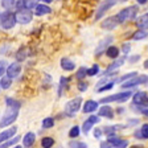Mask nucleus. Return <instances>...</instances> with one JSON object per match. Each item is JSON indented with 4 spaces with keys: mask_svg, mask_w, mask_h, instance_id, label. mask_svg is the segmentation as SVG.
Segmentation results:
<instances>
[{
    "mask_svg": "<svg viewBox=\"0 0 148 148\" xmlns=\"http://www.w3.org/2000/svg\"><path fill=\"white\" fill-rule=\"evenodd\" d=\"M70 148H86V144L85 143H79V142H71Z\"/></svg>",
    "mask_w": 148,
    "mask_h": 148,
    "instance_id": "4c0bfd02",
    "label": "nucleus"
},
{
    "mask_svg": "<svg viewBox=\"0 0 148 148\" xmlns=\"http://www.w3.org/2000/svg\"><path fill=\"white\" fill-rule=\"evenodd\" d=\"M99 115L111 119V118L114 116V112H112V108L111 107H108V106H103L102 108H99Z\"/></svg>",
    "mask_w": 148,
    "mask_h": 148,
    "instance_id": "f3484780",
    "label": "nucleus"
},
{
    "mask_svg": "<svg viewBox=\"0 0 148 148\" xmlns=\"http://www.w3.org/2000/svg\"><path fill=\"white\" fill-rule=\"evenodd\" d=\"M66 83H68V79L65 77H62L61 78V81H60V94L62 92V90H64V87L66 86Z\"/></svg>",
    "mask_w": 148,
    "mask_h": 148,
    "instance_id": "58836bf2",
    "label": "nucleus"
},
{
    "mask_svg": "<svg viewBox=\"0 0 148 148\" xmlns=\"http://www.w3.org/2000/svg\"><path fill=\"white\" fill-rule=\"evenodd\" d=\"M123 52L124 53H128L130 52V45H128V44H124V45H123Z\"/></svg>",
    "mask_w": 148,
    "mask_h": 148,
    "instance_id": "a18cd8bd",
    "label": "nucleus"
},
{
    "mask_svg": "<svg viewBox=\"0 0 148 148\" xmlns=\"http://www.w3.org/2000/svg\"><path fill=\"white\" fill-rule=\"evenodd\" d=\"M139 60V56H136V57H132V58H131V62H134V61H138Z\"/></svg>",
    "mask_w": 148,
    "mask_h": 148,
    "instance_id": "de8ad7c7",
    "label": "nucleus"
},
{
    "mask_svg": "<svg viewBox=\"0 0 148 148\" xmlns=\"http://www.w3.org/2000/svg\"><path fill=\"white\" fill-rule=\"evenodd\" d=\"M147 21H148V16L147 15H143L142 17L138 20V27L140 28V29L147 31Z\"/></svg>",
    "mask_w": 148,
    "mask_h": 148,
    "instance_id": "4be33fe9",
    "label": "nucleus"
},
{
    "mask_svg": "<svg viewBox=\"0 0 148 148\" xmlns=\"http://www.w3.org/2000/svg\"><path fill=\"white\" fill-rule=\"evenodd\" d=\"M5 69H7V64H5V61H0V77H1V75L4 74Z\"/></svg>",
    "mask_w": 148,
    "mask_h": 148,
    "instance_id": "ea45409f",
    "label": "nucleus"
},
{
    "mask_svg": "<svg viewBox=\"0 0 148 148\" xmlns=\"http://www.w3.org/2000/svg\"><path fill=\"white\" fill-rule=\"evenodd\" d=\"M78 89H79L81 91H85V90L87 89V83L86 82H79L78 83Z\"/></svg>",
    "mask_w": 148,
    "mask_h": 148,
    "instance_id": "79ce46f5",
    "label": "nucleus"
},
{
    "mask_svg": "<svg viewBox=\"0 0 148 148\" xmlns=\"http://www.w3.org/2000/svg\"><path fill=\"white\" fill-rule=\"evenodd\" d=\"M86 74H87V69H86V68H81L79 70L77 71V74H75V77H77L78 79H82V78L86 77Z\"/></svg>",
    "mask_w": 148,
    "mask_h": 148,
    "instance_id": "7c9ffc66",
    "label": "nucleus"
},
{
    "mask_svg": "<svg viewBox=\"0 0 148 148\" xmlns=\"http://www.w3.org/2000/svg\"><path fill=\"white\" fill-rule=\"evenodd\" d=\"M34 13H36L37 16L48 15V13H50V8L48 5H45V4H36V7H34Z\"/></svg>",
    "mask_w": 148,
    "mask_h": 148,
    "instance_id": "f8f14e48",
    "label": "nucleus"
},
{
    "mask_svg": "<svg viewBox=\"0 0 148 148\" xmlns=\"http://www.w3.org/2000/svg\"><path fill=\"white\" fill-rule=\"evenodd\" d=\"M18 140H20V136H16V138H13V139H11V140H8V142H5L4 144H1L0 148H8V147H11V145L16 144Z\"/></svg>",
    "mask_w": 148,
    "mask_h": 148,
    "instance_id": "393cba45",
    "label": "nucleus"
},
{
    "mask_svg": "<svg viewBox=\"0 0 148 148\" xmlns=\"http://www.w3.org/2000/svg\"><path fill=\"white\" fill-rule=\"evenodd\" d=\"M136 13H138V8H136V7H128V8L122 9L115 17H116L118 23L120 24V23H124V21H127V20L135 18Z\"/></svg>",
    "mask_w": 148,
    "mask_h": 148,
    "instance_id": "f257e3e1",
    "label": "nucleus"
},
{
    "mask_svg": "<svg viewBox=\"0 0 148 148\" xmlns=\"http://www.w3.org/2000/svg\"><path fill=\"white\" fill-rule=\"evenodd\" d=\"M54 126V120H53V118H46V119H44L42 122V127L44 128H50V127Z\"/></svg>",
    "mask_w": 148,
    "mask_h": 148,
    "instance_id": "c85d7f7f",
    "label": "nucleus"
},
{
    "mask_svg": "<svg viewBox=\"0 0 148 148\" xmlns=\"http://www.w3.org/2000/svg\"><path fill=\"white\" fill-rule=\"evenodd\" d=\"M11 83H12V78L4 77L3 79H1V82H0V87H3V89H8V87L11 86Z\"/></svg>",
    "mask_w": 148,
    "mask_h": 148,
    "instance_id": "a878e982",
    "label": "nucleus"
},
{
    "mask_svg": "<svg viewBox=\"0 0 148 148\" xmlns=\"http://www.w3.org/2000/svg\"><path fill=\"white\" fill-rule=\"evenodd\" d=\"M94 135H95V138H99V136L102 135V130L101 128H95V132H94Z\"/></svg>",
    "mask_w": 148,
    "mask_h": 148,
    "instance_id": "c03bdc74",
    "label": "nucleus"
},
{
    "mask_svg": "<svg viewBox=\"0 0 148 148\" xmlns=\"http://www.w3.org/2000/svg\"><path fill=\"white\" fill-rule=\"evenodd\" d=\"M0 24L4 29H11L15 27L16 24V17L15 13H12L11 11H5L3 15H0Z\"/></svg>",
    "mask_w": 148,
    "mask_h": 148,
    "instance_id": "f03ea898",
    "label": "nucleus"
},
{
    "mask_svg": "<svg viewBox=\"0 0 148 148\" xmlns=\"http://www.w3.org/2000/svg\"><path fill=\"white\" fill-rule=\"evenodd\" d=\"M138 3H140V4H145V3H147V0H138Z\"/></svg>",
    "mask_w": 148,
    "mask_h": 148,
    "instance_id": "09e8293b",
    "label": "nucleus"
},
{
    "mask_svg": "<svg viewBox=\"0 0 148 148\" xmlns=\"http://www.w3.org/2000/svg\"><path fill=\"white\" fill-rule=\"evenodd\" d=\"M98 70H99L98 65H92L90 69H87V74H89V75H95V74L98 73Z\"/></svg>",
    "mask_w": 148,
    "mask_h": 148,
    "instance_id": "c9c22d12",
    "label": "nucleus"
},
{
    "mask_svg": "<svg viewBox=\"0 0 148 148\" xmlns=\"http://www.w3.org/2000/svg\"><path fill=\"white\" fill-rule=\"evenodd\" d=\"M134 103H136V105H144V103H147V92H144V91L136 92L135 95H134Z\"/></svg>",
    "mask_w": 148,
    "mask_h": 148,
    "instance_id": "ddd939ff",
    "label": "nucleus"
},
{
    "mask_svg": "<svg viewBox=\"0 0 148 148\" xmlns=\"http://www.w3.org/2000/svg\"><path fill=\"white\" fill-rule=\"evenodd\" d=\"M98 108V103L95 101H87L85 105H83V112H92Z\"/></svg>",
    "mask_w": 148,
    "mask_h": 148,
    "instance_id": "2eb2a0df",
    "label": "nucleus"
},
{
    "mask_svg": "<svg viewBox=\"0 0 148 148\" xmlns=\"http://www.w3.org/2000/svg\"><path fill=\"white\" fill-rule=\"evenodd\" d=\"M27 53H28L27 49H21L20 52H17V56H16V58H17L18 61H23V60L27 58Z\"/></svg>",
    "mask_w": 148,
    "mask_h": 148,
    "instance_id": "2f4dec72",
    "label": "nucleus"
},
{
    "mask_svg": "<svg viewBox=\"0 0 148 148\" xmlns=\"http://www.w3.org/2000/svg\"><path fill=\"white\" fill-rule=\"evenodd\" d=\"M101 148H112V147H111L108 143H102V144H101Z\"/></svg>",
    "mask_w": 148,
    "mask_h": 148,
    "instance_id": "49530a36",
    "label": "nucleus"
},
{
    "mask_svg": "<svg viewBox=\"0 0 148 148\" xmlns=\"http://www.w3.org/2000/svg\"><path fill=\"white\" fill-rule=\"evenodd\" d=\"M91 127H92V123H91V122H90L89 119H87L86 122L83 123V126H82L83 132H85V134H87V132H89V131H90V130H91Z\"/></svg>",
    "mask_w": 148,
    "mask_h": 148,
    "instance_id": "72a5a7b5",
    "label": "nucleus"
},
{
    "mask_svg": "<svg viewBox=\"0 0 148 148\" xmlns=\"http://www.w3.org/2000/svg\"><path fill=\"white\" fill-rule=\"evenodd\" d=\"M36 7V0H23V8L31 9Z\"/></svg>",
    "mask_w": 148,
    "mask_h": 148,
    "instance_id": "bb28decb",
    "label": "nucleus"
},
{
    "mask_svg": "<svg viewBox=\"0 0 148 148\" xmlns=\"http://www.w3.org/2000/svg\"><path fill=\"white\" fill-rule=\"evenodd\" d=\"M61 68L64 69V70H66V71H71L74 68H75V65H74V62L71 61V60L62 58L61 60Z\"/></svg>",
    "mask_w": 148,
    "mask_h": 148,
    "instance_id": "dca6fc26",
    "label": "nucleus"
},
{
    "mask_svg": "<svg viewBox=\"0 0 148 148\" xmlns=\"http://www.w3.org/2000/svg\"><path fill=\"white\" fill-rule=\"evenodd\" d=\"M107 143L110 145H112L114 148H126L128 145V142L124 140V139H119V138H115V136H108V140Z\"/></svg>",
    "mask_w": 148,
    "mask_h": 148,
    "instance_id": "6e6552de",
    "label": "nucleus"
},
{
    "mask_svg": "<svg viewBox=\"0 0 148 148\" xmlns=\"http://www.w3.org/2000/svg\"><path fill=\"white\" fill-rule=\"evenodd\" d=\"M106 54L110 57V58H118V54H119V49L115 48V46H110L106 52Z\"/></svg>",
    "mask_w": 148,
    "mask_h": 148,
    "instance_id": "412c9836",
    "label": "nucleus"
},
{
    "mask_svg": "<svg viewBox=\"0 0 148 148\" xmlns=\"http://www.w3.org/2000/svg\"><path fill=\"white\" fill-rule=\"evenodd\" d=\"M115 4H116V0H105V1L101 4V7L98 8V12H97L95 18H97V20H99V18L102 17V15H105L106 11H107V9H110L111 7H114Z\"/></svg>",
    "mask_w": 148,
    "mask_h": 148,
    "instance_id": "0eeeda50",
    "label": "nucleus"
},
{
    "mask_svg": "<svg viewBox=\"0 0 148 148\" xmlns=\"http://www.w3.org/2000/svg\"><path fill=\"white\" fill-rule=\"evenodd\" d=\"M89 120L91 122L92 124H95V123H98V122H99V118H98V116H94V115H92V116L89 118Z\"/></svg>",
    "mask_w": 148,
    "mask_h": 148,
    "instance_id": "37998d69",
    "label": "nucleus"
},
{
    "mask_svg": "<svg viewBox=\"0 0 148 148\" xmlns=\"http://www.w3.org/2000/svg\"><path fill=\"white\" fill-rule=\"evenodd\" d=\"M81 103H82V98H74V99H71L70 102H68L66 106H65V111H66V114L68 115L75 114V112L81 108Z\"/></svg>",
    "mask_w": 148,
    "mask_h": 148,
    "instance_id": "423d86ee",
    "label": "nucleus"
},
{
    "mask_svg": "<svg viewBox=\"0 0 148 148\" xmlns=\"http://www.w3.org/2000/svg\"><path fill=\"white\" fill-rule=\"evenodd\" d=\"M114 86V81H111V82H108L107 85H103V87H99L97 91H106V90H110L111 87Z\"/></svg>",
    "mask_w": 148,
    "mask_h": 148,
    "instance_id": "e433bc0d",
    "label": "nucleus"
},
{
    "mask_svg": "<svg viewBox=\"0 0 148 148\" xmlns=\"http://www.w3.org/2000/svg\"><path fill=\"white\" fill-rule=\"evenodd\" d=\"M15 17H16V21H18L20 24H28L32 20V17H33V13L31 12V9L20 8L17 11V13L15 15Z\"/></svg>",
    "mask_w": 148,
    "mask_h": 148,
    "instance_id": "20e7f679",
    "label": "nucleus"
},
{
    "mask_svg": "<svg viewBox=\"0 0 148 148\" xmlns=\"http://www.w3.org/2000/svg\"><path fill=\"white\" fill-rule=\"evenodd\" d=\"M118 24H119V23H118L116 17H115V16H112V17L106 18L105 21L102 23V28H105V29H114Z\"/></svg>",
    "mask_w": 148,
    "mask_h": 148,
    "instance_id": "9b49d317",
    "label": "nucleus"
},
{
    "mask_svg": "<svg viewBox=\"0 0 148 148\" xmlns=\"http://www.w3.org/2000/svg\"><path fill=\"white\" fill-rule=\"evenodd\" d=\"M131 97V91H126V92H119L115 95H110L106 98H102L101 102L102 103H110V102H124Z\"/></svg>",
    "mask_w": 148,
    "mask_h": 148,
    "instance_id": "39448f33",
    "label": "nucleus"
},
{
    "mask_svg": "<svg viewBox=\"0 0 148 148\" xmlns=\"http://www.w3.org/2000/svg\"><path fill=\"white\" fill-rule=\"evenodd\" d=\"M147 82V75H140V77H136V78H130L128 82H124L123 85H122V87H132V86H136V85H139V83H144Z\"/></svg>",
    "mask_w": 148,
    "mask_h": 148,
    "instance_id": "1a4fd4ad",
    "label": "nucleus"
},
{
    "mask_svg": "<svg viewBox=\"0 0 148 148\" xmlns=\"http://www.w3.org/2000/svg\"><path fill=\"white\" fill-rule=\"evenodd\" d=\"M41 1H45V3H50L52 0H41Z\"/></svg>",
    "mask_w": 148,
    "mask_h": 148,
    "instance_id": "8fccbe9b",
    "label": "nucleus"
},
{
    "mask_svg": "<svg viewBox=\"0 0 148 148\" xmlns=\"http://www.w3.org/2000/svg\"><path fill=\"white\" fill-rule=\"evenodd\" d=\"M13 148H21V147H20V145H16V147H13Z\"/></svg>",
    "mask_w": 148,
    "mask_h": 148,
    "instance_id": "3c124183",
    "label": "nucleus"
},
{
    "mask_svg": "<svg viewBox=\"0 0 148 148\" xmlns=\"http://www.w3.org/2000/svg\"><path fill=\"white\" fill-rule=\"evenodd\" d=\"M5 70H7V77L15 78V77H17L18 74H20V71H21V66L15 62V64L9 65L8 69H5Z\"/></svg>",
    "mask_w": 148,
    "mask_h": 148,
    "instance_id": "9d476101",
    "label": "nucleus"
},
{
    "mask_svg": "<svg viewBox=\"0 0 148 148\" xmlns=\"http://www.w3.org/2000/svg\"><path fill=\"white\" fill-rule=\"evenodd\" d=\"M145 37H147V31L140 29V31H138L136 33H134L132 38L134 40H142V38H145Z\"/></svg>",
    "mask_w": 148,
    "mask_h": 148,
    "instance_id": "b1692460",
    "label": "nucleus"
},
{
    "mask_svg": "<svg viewBox=\"0 0 148 148\" xmlns=\"http://www.w3.org/2000/svg\"><path fill=\"white\" fill-rule=\"evenodd\" d=\"M122 1H126V0H122Z\"/></svg>",
    "mask_w": 148,
    "mask_h": 148,
    "instance_id": "603ef678",
    "label": "nucleus"
},
{
    "mask_svg": "<svg viewBox=\"0 0 148 148\" xmlns=\"http://www.w3.org/2000/svg\"><path fill=\"white\" fill-rule=\"evenodd\" d=\"M21 1H23V0H21Z\"/></svg>",
    "mask_w": 148,
    "mask_h": 148,
    "instance_id": "864d4df0",
    "label": "nucleus"
},
{
    "mask_svg": "<svg viewBox=\"0 0 148 148\" xmlns=\"http://www.w3.org/2000/svg\"><path fill=\"white\" fill-rule=\"evenodd\" d=\"M111 40H112V38H111V37H107V38H105V40L102 41V42L99 44L98 49L95 50V54H97V56H98V54H101V53L103 52V50H105V48H106V46H107L108 44L111 42Z\"/></svg>",
    "mask_w": 148,
    "mask_h": 148,
    "instance_id": "6ab92c4d",
    "label": "nucleus"
},
{
    "mask_svg": "<svg viewBox=\"0 0 148 148\" xmlns=\"http://www.w3.org/2000/svg\"><path fill=\"white\" fill-rule=\"evenodd\" d=\"M136 75V73H128V74H126V75H123V77L120 78V82H123V81H126V79H130V78H132V77H135Z\"/></svg>",
    "mask_w": 148,
    "mask_h": 148,
    "instance_id": "a19ab883",
    "label": "nucleus"
},
{
    "mask_svg": "<svg viewBox=\"0 0 148 148\" xmlns=\"http://www.w3.org/2000/svg\"><path fill=\"white\" fill-rule=\"evenodd\" d=\"M78 135H79V127L74 126L73 128L70 130V132H69V136H70V138H77Z\"/></svg>",
    "mask_w": 148,
    "mask_h": 148,
    "instance_id": "f704fd0d",
    "label": "nucleus"
},
{
    "mask_svg": "<svg viewBox=\"0 0 148 148\" xmlns=\"http://www.w3.org/2000/svg\"><path fill=\"white\" fill-rule=\"evenodd\" d=\"M16 130H17L16 127H12V128H9V130H7V131L0 134V143H3V142H5V140L12 138V136L16 134Z\"/></svg>",
    "mask_w": 148,
    "mask_h": 148,
    "instance_id": "4468645a",
    "label": "nucleus"
},
{
    "mask_svg": "<svg viewBox=\"0 0 148 148\" xmlns=\"http://www.w3.org/2000/svg\"><path fill=\"white\" fill-rule=\"evenodd\" d=\"M5 103L9 106V107H12V108H18L20 107V103H18L17 101H15V99H12V98H7Z\"/></svg>",
    "mask_w": 148,
    "mask_h": 148,
    "instance_id": "cd10ccee",
    "label": "nucleus"
},
{
    "mask_svg": "<svg viewBox=\"0 0 148 148\" xmlns=\"http://www.w3.org/2000/svg\"><path fill=\"white\" fill-rule=\"evenodd\" d=\"M123 64H124V57H123V58L116 60V61H115L114 64H111V65H110V68L107 69V71H106V73H111V71L116 70V69H118V68H120V66H122Z\"/></svg>",
    "mask_w": 148,
    "mask_h": 148,
    "instance_id": "aec40b11",
    "label": "nucleus"
},
{
    "mask_svg": "<svg viewBox=\"0 0 148 148\" xmlns=\"http://www.w3.org/2000/svg\"><path fill=\"white\" fill-rule=\"evenodd\" d=\"M24 145L25 147H31V145H33L34 143V134L33 132H28L27 135L24 136Z\"/></svg>",
    "mask_w": 148,
    "mask_h": 148,
    "instance_id": "a211bd4d",
    "label": "nucleus"
},
{
    "mask_svg": "<svg viewBox=\"0 0 148 148\" xmlns=\"http://www.w3.org/2000/svg\"><path fill=\"white\" fill-rule=\"evenodd\" d=\"M17 115H18V108L9 107L8 111L5 112V115L3 116V119H1V122H0V127H7L8 124L13 123L16 118H17Z\"/></svg>",
    "mask_w": 148,
    "mask_h": 148,
    "instance_id": "7ed1b4c3",
    "label": "nucleus"
},
{
    "mask_svg": "<svg viewBox=\"0 0 148 148\" xmlns=\"http://www.w3.org/2000/svg\"><path fill=\"white\" fill-rule=\"evenodd\" d=\"M1 5L5 9H11L15 7V0H3V1H1Z\"/></svg>",
    "mask_w": 148,
    "mask_h": 148,
    "instance_id": "c756f323",
    "label": "nucleus"
},
{
    "mask_svg": "<svg viewBox=\"0 0 148 148\" xmlns=\"http://www.w3.org/2000/svg\"><path fill=\"white\" fill-rule=\"evenodd\" d=\"M140 136L147 140V138H148V124L147 123H145L144 126L142 127V130H140Z\"/></svg>",
    "mask_w": 148,
    "mask_h": 148,
    "instance_id": "473e14b6",
    "label": "nucleus"
},
{
    "mask_svg": "<svg viewBox=\"0 0 148 148\" xmlns=\"http://www.w3.org/2000/svg\"><path fill=\"white\" fill-rule=\"evenodd\" d=\"M53 144H54V140H53L52 138H44L42 140H41V145H42V148H50Z\"/></svg>",
    "mask_w": 148,
    "mask_h": 148,
    "instance_id": "5701e85b",
    "label": "nucleus"
}]
</instances>
